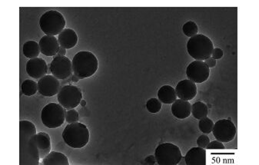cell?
Masks as SVG:
<instances>
[{
    "label": "cell",
    "mask_w": 259,
    "mask_h": 165,
    "mask_svg": "<svg viewBox=\"0 0 259 165\" xmlns=\"http://www.w3.org/2000/svg\"><path fill=\"white\" fill-rule=\"evenodd\" d=\"M175 92H176L177 97L179 98V99L190 101L196 96V84L189 80H182L177 84Z\"/></svg>",
    "instance_id": "obj_14"
},
{
    "label": "cell",
    "mask_w": 259,
    "mask_h": 165,
    "mask_svg": "<svg viewBox=\"0 0 259 165\" xmlns=\"http://www.w3.org/2000/svg\"><path fill=\"white\" fill-rule=\"evenodd\" d=\"M71 81L73 82H78L80 81V78H78L77 76L73 74V76H71Z\"/></svg>",
    "instance_id": "obj_35"
},
{
    "label": "cell",
    "mask_w": 259,
    "mask_h": 165,
    "mask_svg": "<svg viewBox=\"0 0 259 165\" xmlns=\"http://www.w3.org/2000/svg\"><path fill=\"white\" fill-rule=\"evenodd\" d=\"M156 163V160H155V156H150L149 157L144 160L143 164H155Z\"/></svg>",
    "instance_id": "obj_32"
},
{
    "label": "cell",
    "mask_w": 259,
    "mask_h": 165,
    "mask_svg": "<svg viewBox=\"0 0 259 165\" xmlns=\"http://www.w3.org/2000/svg\"><path fill=\"white\" fill-rule=\"evenodd\" d=\"M58 41L62 48L70 50L77 45L78 36L72 28H65L59 35Z\"/></svg>",
    "instance_id": "obj_17"
},
{
    "label": "cell",
    "mask_w": 259,
    "mask_h": 165,
    "mask_svg": "<svg viewBox=\"0 0 259 165\" xmlns=\"http://www.w3.org/2000/svg\"><path fill=\"white\" fill-rule=\"evenodd\" d=\"M223 54H224V53H223L222 50H221V48H214L212 54H211V56H212L214 60H220V58H222Z\"/></svg>",
    "instance_id": "obj_31"
},
{
    "label": "cell",
    "mask_w": 259,
    "mask_h": 165,
    "mask_svg": "<svg viewBox=\"0 0 259 165\" xmlns=\"http://www.w3.org/2000/svg\"><path fill=\"white\" fill-rule=\"evenodd\" d=\"M40 51L47 56H56L60 51V45L58 40L53 36H44L40 40Z\"/></svg>",
    "instance_id": "obj_15"
},
{
    "label": "cell",
    "mask_w": 259,
    "mask_h": 165,
    "mask_svg": "<svg viewBox=\"0 0 259 165\" xmlns=\"http://www.w3.org/2000/svg\"><path fill=\"white\" fill-rule=\"evenodd\" d=\"M37 147L40 158H44L51 150V139L46 132H39L37 134Z\"/></svg>",
    "instance_id": "obj_19"
},
{
    "label": "cell",
    "mask_w": 259,
    "mask_h": 165,
    "mask_svg": "<svg viewBox=\"0 0 259 165\" xmlns=\"http://www.w3.org/2000/svg\"><path fill=\"white\" fill-rule=\"evenodd\" d=\"M146 108L149 112L153 113V114L159 112L162 108V102L159 101V99L150 98L146 103Z\"/></svg>",
    "instance_id": "obj_27"
},
{
    "label": "cell",
    "mask_w": 259,
    "mask_h": 165,
    "mask_svg": "<svg viewBox=\"0 0 259 165\" xmlns=\"http://www.w3.org/2000/svg\"><path fill=\"white\" fill-rule=\"evenodd\" d=\"M66 112L61 104L50 103L42 110V122L49 128L60 127L66 120Z\"/></svg>",
    "instance_id": "obj_6"
},
{
    "label": "cell",
    "mask_w": 259,
    "mask_h": 165,
    "mask_svg": "<svg viewBox=\"0 0 259 165\" xmlns=\"http://www.w3.org/2000/svg\"><path fill=\"white\" fill-rule=\"evenodd\" d=\"M27 72L30 77L35 80L42 78L48 72V64L43 58H32L27 62Z\"/></svg>",
    "instance_id": "obj_13"
},
{
    "label": "cell",
    "mask_w": 259,
    "mask_h": 165,
    "mask_svg": "<svg viewBox=\"0 0 259 165\" xmlns=\"http://www.w3.org/2000/svg\"><path fill=\"white\" fill-rule=\"evenodd\" d=\"M185 164L206 165V150L201 148H192L187 152Z\"/></svg>",
    "instance_id": "obj_16"
},
{
    "label": "cell",
    "mask_w": 259,
    "mask_h": 165,
    "mask_svg": "<svg viewBox=\"0 0 259 165\" xmlns=\"http://www.w3.org/2000/svg\"><path fill=\"white\" fill-rule=\"evenodd\" d=\"M206 148L208 149V150H210V149H220V150H223V149H224V146L222 144V142H219V140H213V142H209V144H208Z\"/></svg>",
    "instance_id": "obj_30"
},
{
    "label": "cell",
    "mask_w": 259,
    "mask_h": 165,
    "mask_svg": "<svg viewBox=\"0 0 259 165\" xmlns=\"http://www.w3.org/2000/svg\"><path fill=\"white\" fill-rule=\"evenodd\" d=\"M205 63L208 66V68H214L216 66V60L210 57L209 58L205 60Z\"/></svg>",
    "instance_id": "obj_33"
},
{
    "label": "cell",
    "mask_w": 259,
    "mask_h": 165,
    "mask_svg": "<svg viewBox=\"0 0 259 165\" xmlns=\"http://www.w3.org/2000/svg\"><path fill=\"white\" fill-rule=\"evenodd\" d=\"M37 128L29 120L20 122V164L38 165L40 154L37 142Z\"/></svg>",
    "instance_id": "obj_1"
},
{
    "label": "cell",
    "mask_w": 259,
    "mask_h": 165,
    "mask_svg": "<svg viewBox=\"0 0 259 165\" xmlns=\"http://www.w3.org/2000/svg\"><path fill=\"white\" fill-rule=\"evenodd\" d=\"M73 70L80 80L91 77L99 68V62L93 53L83 51L76 53L73 58Z\"/></svg>",
    "instance_id": "obj_2"
},
{
    "label": "cell",
    "mask_w": 259,
    "mask_h": 165,
    "mask_svg": "<svg viewBox=\"0 0 259 165\" xmlns=\"http://www.w3.org/2000/svg\"><path fill=\"white\" fill-rule=\"evenodd\" d=\"M61 90V83L53 76H45L38 82V91L42 96L52 97L58 94Z\"/></svg>",
    "instance_id": "obj_12"
},
{
    "label": "cell",
    "mask_w": 259,
    "mask_h": 165,
    "mask_svg": "<svg viewBox=\"0 0 259 165\" xmlns=\"http://www.w3.org/2000/svg\"><path fill=\"white\" fill-rule=\"evenodd\" d=\"M209 138L207 136H205V134L200 136V137L198 138V140H197V144H198V147L204 149L206 148L207 146L209 144Z\"/></svg>",
    "instance_id": "obj_29"
},
{
    "label": "cell",
    "mask_w": 259,
    "mask_h": 165,
    "mask_svg": "<svg viewBox=\"0 0 259 165\" xmlns=\"http://www.w3.org/2000/svg\"><path fill=\"white\" fill-rule=\"evenodd\" d=\"M37 91H38V84L33 80H26L22 84V92L25 96H34Z\"/></svg>",
    "instance_id": "obj_24"
},
{
    "label": "cell",
    "mask_w": 259,
    "mask_h": 165,
    "mask_svg": "<svg viewBox=\"0 0 259 165\" xmlns=\"http://www.w3.org/2000/svg\"><path fill=\"white\" fill-rule=\"evenodd\" d=\"M40 26L42 31L47 36L60 35L65 30L66 20L63 14L56 10H50L45 12L40 20Z\"/></svg>",
    "instance_id": "obj_5"
},
{
    "label": "cell",
    "mask_w": 259,
    "mask_h": 165,
    "mask_svg": "<svg viewBox=\"0 0 259 165\" xmlns=\"http://www.w3.org/2000/svg\"><path fill=\"white\" fill-rule=\"evenodd\" d=\"M155 158L159 165H176L182 159L179 148L172 143L159 144L155 149Z\"/></svg>",
    "instance_id": "obj_7"
},
{
    "label": "cell",
    "mask_w": 259,
    "mask_h": 165,
    "mask_svg": "<svg viewBox=\"0 0 259 165\" xmlns=\"http://www.w3.org/2000/svg\"><path fill=\"white\" fill-rule=\"evenodd\" d=\"M89 130L87 126L82 123L69 124L63 132L65 143L73 148H83L89 143Z\"/></svg>",
    "instance_id": "obj_3"
},
{
    "label": "cell",
    "mask_w": 259,
    "mask_h": 165,
    "mask_svg": "<svg viewBox=\"0 0 259 165\" xmlns=\"http://www.w3.org/2000/svg\"><path fill=\"white\" fill-rule=\"evenodd\" d=\"M43 165H70L68 158L64 154L51 152L43 158Z\"/></svg>",
    "instance_id": "obj_20"
},
{
    "label": "cell",
    "mask_w": 259,
    "mask_h": 165,
    "mask_svg": "<svg viewBox=\"0 0 259 165\" xmlns=\"http://www.w3.org/2000/svg\"><path fill=\"white\" fill-rule=\"evenodd\" d=\"M158 97L164 104H172L177 99L176 92L172 86H164L159 88Z\"/></svg>",
    "instance_id": "obj_21"
},
{
    "label": "cell",
    "mask_w": 259,
    "mask_h": 165,
    "mask_svg": "<svg viewBox=\"0 0 259 165\" xmlns=\"http://www.w3.org/2000/svg\"><path fill=\"white\" fill-rule=\"evenodd\" d=\"M66 120L69 124L77 122L79 120V114L77 111L75 109H69L68 111L66 112Z\"/></svg>",
    "instance_id": "obj_28"
},
{
    "label": "cell",
    "mask_w": 259,
    "mask_h": 165,
    "mask_svg": "<svg viewBox=\"0 0 259 165\" xmlns=\"http://www.w3.org/2000/svg\"><path fill=\"white\" fill-rule=\"evenodd\" d=\"M49 68L53 76L58 80H67L73 76V63L66 56L56 54L49 64Z\"/></svg>",
    "instance_id": "obj_9"
},
{
    "label": "cell",
    "mask_w": 259,
    "mask_h": 165,
    "mask_svg": "<svg viewBox=\"0 0 259 165\" xmlns=\"http://www.w3.org/2000/svg\"><path fill=\"white\" fill-rule=\"evenodd\" d=\"M80 104H81L83 107H85L86 106V102L85 100H82L81 102H80Z\"/></svg>",
    "instance_id": "obj_36"
},
{
    "label": "cell",
    "mask_w": 259,
    "mask_h": 165,
    "mask_svg": "<svg viewBox=\"0 0 259 165\" xmlns=\"http://www.w3.org/2000/svg\"><path fill=\"white\" fill-rule=\"evenodd\" d=\"M198 126H199L200 130L201 132H203L204 134H210L212 132L214 122H213L212 120H211V119L205 117L200 119Z\"/></svg>",
    "instance_id": "obj_26"
},
{
    "label": "cell",
    "mask_w": 259,
    "mask_h": 165,
    "mask_svg": "<svg viewBox=\"0 0 259 165\" xmlns=\"http://www.w3.org/2000/svg\"><path fill=\"white\" fill-rule=\"evenodd\" d=\"M66 50L64 48H62V47H60V51H59L58 54H57V56H65V54H66Z\"/></svg>",
    "instance_id": "obj_34"
},
{
    "label": "cell",
    "mask_w": 259,
    "mask_h": 165,
    "mask_svg": "<svg viewBox=\"0 0 259 165\" xmlns=\"http://www.w3.org/2000/svg\"><path fill=\"white\" fill-rule=\"evenodd\" d=\"M172 112L178 119H185L189 117L191 113V104L188 101L178 99L172 103Z\"/></svg>",
    "instance_id": "obj_18"
},
{
    "label": "cell",
    "mask_w": 259,
    "mask_h": 165,
    "mask_svg": "<svg viewBox=\"0 0 259 165\" xmlns=\"http://www.w3.org/2000/svg\"><path fill=\"white\" fill-rule=\"evenodd\" d=\"M182 31L186 36L190 37V38L195 36L198 32V25L193 21L187 22L182 27Z\"/></svg>",
    "instance_id": "obj_25"
},
{
    "label": "cell",
    "mask_w": 259,
    "mask_h": 165,
    "mask_svg": "<svg viewBox=\"0 0 259 165\" xmlns=\"http://www.w3.org/2000/svg\"><path fill=\"white\" fill-rule=\"evenodd\" d=\"M187 50L190 56L196 61H205L211 56L214 46L208 37L202 34H197L188 40Z\"/></svg>",
    "instance_id": "obj_4"
},
{
    "label": "cell",
    "mask_w": 259,
    "mask_h": 165,
    "mask_svg": "<svg viewBox=\"0 0 259 165\" xmlns=\"http://www.w3.org/2000/svg\"><path fill=\"white\" fill-rule=\"evenodd\" d=\"M187 77L194 83H202L208 80L210 70L203 61L192 62L186 70Z\"/></svg>",
    "instance_id": "obj_11"
},
{
    "label": "cell",
    "mask_w": 259,
    "mask_h": 165,
    "mask_svg": "<svg viewBox=\"0 0 259 165\" xmlns=\"http://www.w3.org/2000/svg\"><path fill=\"white\" fill-rule=\"evenodd\" d=\"M83 100L81 90L77 86H63L58 93V102L66 109H73L77 107Z\"/></svg>",
    "instance_id": "obj_8"
},
{
    "label": "cell",
    "mask_w": 259,
    "mask_h": 165,
    "mask_svg": "<svg viewBox=\"0 0 259 165\" xmlns=\"http://www.w3.org/2000/svg\"><path fill=\"white\" fill-rule=\"evenodd\" d=\"M212 132L215 138L219 142H229L235 137L237 130L232 122L228 119H221L214 124Z\"/></svg>",
    "instance_id": "obj_10"
},
{
    "label": "cell",
    "mask_w": 259,
    "mask_h": 165,
    "mask_svg": "<svg viewBox=\"0 0 259 165\" xmlns=\"http://www.w3.org/2000/svg\"><path fill=\"white\" fill-rule=\"evenodd\" d=\"M24 56L28 58H38L39 54H40V44L35 41H27L24 43Z\"/></svg>",
    "instance_id": "obj_22"
},
{
    "label": "cell",
    "mask_w": 259,
    "mask_h": 165,
    "mask_svg": "<svg viewBox=\"0 0 259 165\" xmlns=\"http://www.w3.org/2000/svg\"><path fill=\"white\" fill-rule=\"evenodd\" d=\"M208 107L205 103L198 102L191 106V113L194 118L200 120L208 116Z\"/></svg>",
    "instance_id": "obj_23"
}]
</instances>
